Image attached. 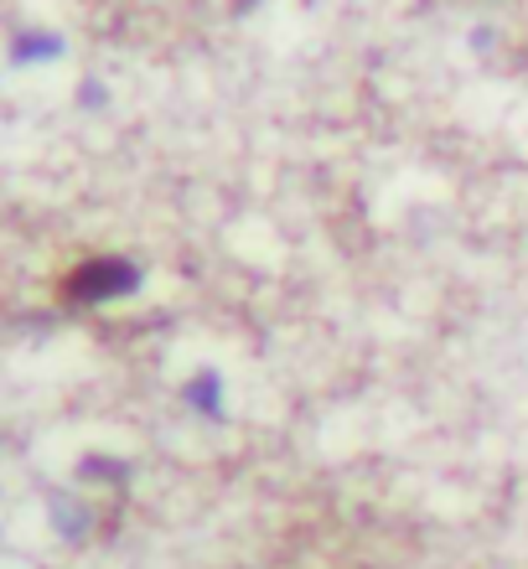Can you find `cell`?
Segmentation results:
<instances>
[{"instance_id": "cell-1", "label": "cell", "mask_w": 528, "mask_h": 569, "mask_svg": "<svg viewBox=\"0 0 528 569\" xmlns=\"http://www.w3.org/2000/svg\"><path fill=\"white\" fill-rule=\"evenodd\" d=\"M140 284V270L130 259H89L83 270L73 274V296L89 300V306H104V300H120Z\"/></svg>"}, {"instance_id": "cell-3", "label": "cell", "mask_w": 528, "mask_h": 569, "mask_svg": "<svg viewBox=\"0 0 528 569\" xmlns=\"http://www.w3.org/2000/svg\"><path fill=\"white\" fill-rule=\"evenodd\" d=\"M52 52H58V42H52V37H21V42H16V62L52 58Z\"/></svg>"}, {"instance_id": "cell-2", "label": "cell", "mask_w": 528, "mask_h": 569, "mask_svg": "<svg viewBox=\"0 0 528 569\" xmlns=\"http://www.w3.org/2000/svg\"><path fill=\"white\" fill-rule=\"evenodd\" d=\"M187 399H192V409H202V415H223V383H218V373H197Z\"/></svg>"}]
</instances>
